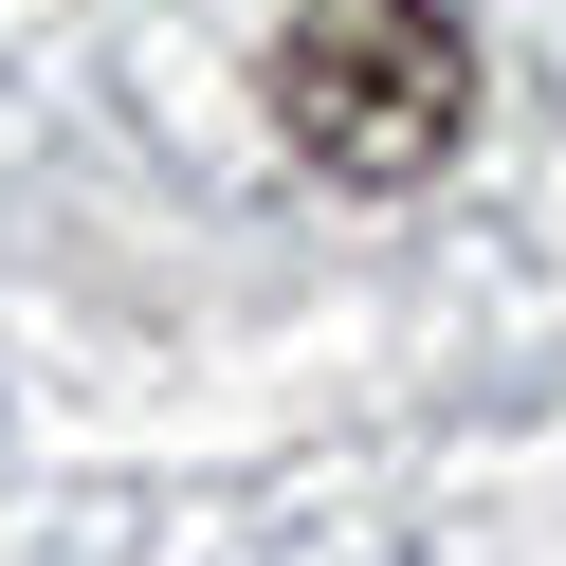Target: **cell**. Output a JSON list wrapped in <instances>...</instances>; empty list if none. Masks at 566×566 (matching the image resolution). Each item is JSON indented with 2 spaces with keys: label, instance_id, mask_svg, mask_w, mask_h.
<instances>
[{
  "label": "cell",
  "instance_id": "1",
  "mask_svg": "<svg viewBox=\"0 0 566 566\" xmlns=\"http://www.w3.org/2000/svg\"><path fill=\"white\" fill-rule=\"evenodd\" d=\"M274 128L329 184H439L475 128V38L457 0H293L274 38Z\"/></svg>",
  "mask_w": 566,
  "mask_h": 566
}]
</instances>
